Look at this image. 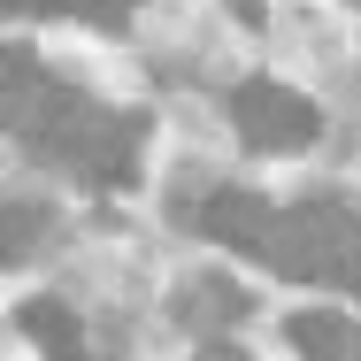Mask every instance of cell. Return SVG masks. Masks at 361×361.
<instances>
[{
	"label": "cell",
	"mask_w": 361,
	"mask_h": 361,
	"mask_svg": "<svg viewBox=\"0 0 361 361\" xmlns=\"http://www.w3.org/2000/svg\"><path fill=\"white\" fill-rule=\"evenodd\" d=\"M246 315V292L223 285V277H200V285L177 292V323H192V331H223V323H238Z\"/></svg>",
	"instance_id": "obj_6"
},
{
	"label": "cell",
	"mask_w": 361,
	"mask_h": 361,
	"mask_svg": "<svg viewBox=\"0 0 361 361\" xmlns=\"http://www.w3.org/2000/svg\"><path fill=\"white\" fill-rule=\"evenodd\" d=\"M269 223H277V208L269 200H254V192H216L208 208H200V231H216L223 246H246V254H262L269 246Z\"/></svg>",
	"instance_id": "obj_4"
},
{
	"label": "cell",
	"mask_w": 361,
	"mask_h": 361,
	"mask_svg": "<svg viewBox=\"0 0 361 361\" xmlns=\"http://www.w3.org/2000/svg\"><path fill=\"white\" fill-rule=\"evenodd\" d=\"M262 262H269L277 277H307V285H354L361 223L346 216V208H331V200H315V208H277Z\"/></svg>",
	"instance_id": "obj_2"
},
{
	"label": "cell",
	"mask_w": 361,
	"mask_h": 361,
	"mask_svg": "<svg viewBox=\"0 0 361 361\" xmlns=\"http://www.w3.org/2000/svg\"><path fill=\"white\" fill-rule=\"evenodd\" d=\"M16 315H23V331H31V346H39V354H54V361H77L85 331H77V315L62 307V300H23Z\"/></svg>",
	"instance_id": "obj_7"
},
{
	"label": "cell",
	"mask_w": 361,
	"mask_h": 361,
	"mask_svg": "<svg viewBox=\"0 0 361 361\" xmlns=\"http://www.w3.org/2000/svg\"><path fill=\"white\" fill-rule=\"evenodd\" d=\"M0 16H85V0H0Z\"/></svg>",
	"instance_id": "obj_10"
},
{
	"label": "cell",
	"mask_w": 361,
	"mask_h": 361,
	"mask_svg": "<svg viewBox=\"0 0 361 361\" xmlns=\"http://www.w3.org/2000/svg\"><path fill=\"white\" fill-rule=\"evenodd\" d=\"M131 16V0H85V23H100V31H116Z\"/></svg>",
	"instance_id": "obj_11"
},
{
	"label": "cell",
	"mask_w": 361,
	"mask_h": 361,
	"mask_svg": "<svg viewBox=\"0 0 361 361\" xmlns=\"http://www.w3.org/2000/svg\"><path fill=\"white\" fill-rule=\"evenodd\" d=\"M39 92V54L0 47V123H23V100Z\"/></svg>",
	"instance_id": "obj_8"
},
{
	"label": "cell",
	"mask_w": 361,
	"mask_h": 361,
	"mask_svg": "<svg viewBox=\"0 0 361 361\" xmlns=\"http://www.w3.org/2000/svg\"><path fill=\"white\" fill-rule=\"evenodd\" d=\"M23 146L39 154V161H62L77 177H92V185H123L131 177V161H139V139H146V116H116V108H92L85 92L70 85H54V77H39V92L23 100Z\"/></svg>",
	"instance_id": "obj_1"
},
{
	"label": "cell",
	"mask_w": 361,
	"mask_h": 361,
	"mask_svg": "<svg viewBox=\"0 0 361 361\" xmlns=\"http://www.w3.org/2000/svg\"><path fill=\"white\" fill-rule=\"evenodd\" d=\"M285 338L300 346L307 361H354L361 354V331L346 323V315H331V307H307V315H292Z\"/></svg>",
	"instance_id": "obj_5"
},
{
	"label": "cell",
	"mask_w": 361,
	"mask_h": 361,
	"mask_svg": "<svg viewBox=\"0 0 361 361\" xmlns=\"http://www.w3.org/2000/svg\"><path fill=\"white\" fill-rule=\"evenodd\" d=\"M31 246H39V208H16V200H0V269H16Z\"/></svg>",
	"instance_id": "obj_9"
},
{
	"label": "cell",
	"mask_w": 361,
	"mask_h": 361,
	"mask_svg": "<svg viewBox=\"0 0 361 361\" xmlns=\"http://www.w3.org/2000/svg\"><path fill=\"white\" fill-rule=\"evenodd\" d=\"M200 361H254V354H238V346H223V338H208V346H200Z\"/></svg>",
	"instance_id": "obj_12"
},
{
	"label": "cell",
	"mask_w": 361,
	"mask_h": 361,
	"mask_svg": "<svg viewBox=\"0 0 361 361\" xmlns=\"http://www.w3.org/2000/svg\"><path fill=\"white\" fill-rule=\"evenodd\" d=\"M354 292H361V269H354Z\"/></svg>",
	"instance_id": "obj_13"
},
{
	"label": "cell",
	"mask_w": 361,
	"mask_h": 361,
	"mask_svg": "<svg viewBox=\"0 0 361 361\" xmlns=\"http://www.w3.org/2000/svg\"><path fill=\"white\" fill-rule=\"evenodd\" d=\"M354 8H361V0H354Z\"/></svg>",
	"instance_id": "obj_14"
},
{
	"label": "cell",
	"mask_w": 361,
	"mask_h": 361,
	"mask_svg": "<svg viewBox=\"0 0 361 361\" xmlns=\"http://www.w3.org/2000/svg\"><path fill=\"white\" fill-rule=\"evenodd\" d=\"M231 123H238V139L254 146V154H300V146L323 139L315 100H300L292 85H269V77H246L231 92Z\"/></svg>",
	"instance_id": "obj_3"
}]
</instances>
